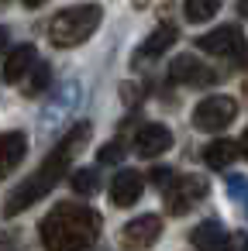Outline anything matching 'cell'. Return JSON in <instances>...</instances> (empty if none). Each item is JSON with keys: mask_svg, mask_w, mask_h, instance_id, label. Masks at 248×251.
<instances>
[{"mask_svg": "<svg viewBox=\"0 0 248 251\" xmlns=\"http://www.w3.org/2000/svg\"><path fill=\"white\" fill-rule=\"evenodd\" d=\"M25 4H28V7H42V4H45V0H25Z\"/></svg>", "mask_w": 248, "mask_h": 251, "instance_id": "cell-24", "label": "cell"}, {"mask_svg": "<svg viewBox=\"0 0 248 251\" xmlns=\"http://www.w3.org/2000/svg\"><path fill=\"white\" fill-rule=\"evenodd\" d=\"M176 42V28L172 25H159L148 38H145V45H141V52H138V59H159V55H165L169 52V45Z\"/></svg>", "mask_w": 248, "mask_h": 251, "instance_id": "cell-13", "label": "cell"}, {"mask_svg": "<svg viewBox=\"0 0 248 251\" xmlns=\"http://www.w3.org/2000/svg\"><path fill=\"white\" fill-rule=\"evenodd\" d=\"M159 234H162V220H159L155 213H145V217H135V220L124 227L121 244H124V248H148V244L159 241Z\"/></svg>", "mask_w": 248, "mask_h": 251, "instance_id": "cell-8", "label": "cell"}, {"mask_svg": "<svg viewBox=\"0 0 248 251\" xmlns=\"http://www.w3.org/2000/svg\"><path fill=\"white\" fill-rule=\"evenodd\" d=\"M104 21V7L100 4H80V7H66L52 18L49 25V38L52 45L59 49H73V45H83Z\"/></svg>", "mask_w": 248, "mask_h": 251, "instance_id": "cell-3", "label": "cell"}, {"mask_svg": "<svg viewBox=\"0 0 248 251\" xmlns=\"http://www.w3.org/2000/svg\"><path fill=\"white\" fill-rule=\"evenodd\" d=\"M217 7H220V0H186V21H193V25H203V21H210L214 14H217Z\"/></svg>", "mask_w": 248, "mask_h": 251, "instance_id": "cell-16", "label": "cell"}, {"mask_svg": "<svg viewBox=\"0 0 248 251\" xmlns=\"http://www.w3.org/2000/svg\"><path fill=\"white\" fill-rule=\"evenodd\" d=\"M69 182H73V193H80V196H93L100 189V176L93 169H76Z\"/></svg>", "mask_w": 248, "mask_h": 251, "instance_id": "cell-17", "label": "cell"}, {"mask_svg": "<svg viewBox=\"0 0 248 251\" xmlns=\"http://www.w3.org/2000/svg\"><path fill=\"white\" fill-rule=\"evenodd\" d=\"M7 35H11L7 28H0V52H4V49H7Z\"/></svg>", "mask_w": 248, "mask_h": 251, "instance_id": "cell-21", "label": "cell"}, {"mask_svg": "<svg viewBox=\"0 0 248 251\" xmlns=\"http://www.w3.org/2000/svg\"><path fill=\"white\" fill-rule=\"evenodd\" d=\"M190 244H196V248H224L227 234H224V227L217 220H203V224H196L190 230Z\"/></svg>", "mask_w": 248, "mask_h": 251, "instance_id": "cell-15", "label": "cell"}, {"mask_svg": "<svg viewBox=\"0 0 248 251\" xmlns=\"http://www.w3.org/2000/svg\"><path fill=\"white\" fill-rule=\"evenodd\" d=\"M31 69H35V45H18L7 55V62H4V79L7 83H21V76L31 73Z\"/></svg>", "mask_w": 248, "mask_h": 251, "instance_id": "cell-12", "label": "cell"}, {"mask_svg": "<svg viewBox=\"0 0 248 251\" xmlns=\"http://www.w3.org/2000/svg\"><path fill=\"white\" fill-rule=\"evenodd\" d=\"M172 148V131L165 127V124H145V127H138V134H135V151L141 155V158H159L162 151H169Z\"/></svg>", "mask_w": 248, "mask_h": 251, "instance_id": "cell-7", "label": "cell"}, {"mask_svg": "<svg viewBox=\"0 0 248 251\" xmlns=\"http://www.w3.org/2000/svg\"><path fill=\"white\" fill-rule=\"evenodd\" d=\"M238 117L234 97H207L193 107V127L196 131H224Z\"/></svg>", "mask_w": 248, "mask_h": 251, "instance_id": "cell-4", "label": "cell"}, {"mask_svg": "<svg viewBox=\"0 0 248 251\" xmlns=\"http://www.w3.org/2000/svg\"><path fill=\"white\" fill-rule=\"evenodd\" d=\"M28 155V138L21 131H0V179H7Z\"/></svg>", "mask_w": 248, "mask_h": 251, "instance_id": "cell-9", "label": "cell"}, {"mask_svg": "<svg viewBox=\"0 0 248 251\" xmlns=\"http://www.w3.org/2000/svg\"><path fill=\"white\" fill-rule=\"evenodd\" d=\"M238 145H241V155H245V158H248V131H245V138H241V141H238Z\"/></svg>", "mask_w": 248, "mask_h": 251, "instance_id": "cell-22", "label": "cell"}, {"mask_svg": "<svg viewBox=\"0 0 248 251\" xmlns=\"http://www.w3.org/2000/svg\"><path fill=\"white\" fill-rule=\"evenodd\" d=\"M100 237V213L83 203H59L42 220V244L49 248H90Z\"/></svg>", "mask_w": 248, "mask_h": 251, "instance_id": "cell-2", "label": "cell"}, {"mask_svg": "<svg viewBox=\"0 0 248 251\" xmlns=\"http://www.w3.org/2000/svg\"><path fill=\"white\" fill-rule=\"evenodd\" d=\"M152 182L165 189V186L172 182V169H162V165H159V169H152Z\"/></svg>", "mask_w": 248, "mask_h": 251, "instance_id": "cell-20", "label": "cell"}, {"mask_svg": "<svg viewBox=\"0 0 248 251\" xmlns=\"http://www.w3.org/2000/svg\"><path fill=\"white\" fill-rule=\"evenodd\" d=\"M141 189H145V179L135 169H124L110 182V200H114V206H135L141 200Z\"/></svg>", "mask_w": 248, "mask_h": 251, "instance_id": "cell-10", "label": "cell"}, {"mask_svg": "<svg viewBox=\"0 0 248 251\" xmlns=\"http://www.w3.org/2000/svg\"><path fill=\"white\" fill-rule=\"evenodd\" d=\"M90 138V124H76L59 145H55V151L38 165V172L35 176H28L11 196H7V203H4V217H18L21 210H28L31 203H38V200H45L55 186H59V179H62V172L69 169V162H73V155L83 148V141Z\"/></svg>", "mask_w": 248, "mask_h": 251, "instance_id": "cell-1", "label": "cell"}, {"mask_svg": "<svg viewBox=\"0 0 248 251\" xmlns=\"http://www.w3.org/2000/svg\"><path fill=\"white\" fill-rule=\"evenodd\" d=\"M241 155V148H238V141H227V138H217V141H210L207 145V151H203V162L210 165V169H227L234 158Z\"/></svg>", "mask_w": 248, "mask_h": 251, "instance_id": "cell-14", "label": "cell"}, {"mask_svg": "<svg viewBox=\"0 0 248 251\" xmlns=\"http://www.w3.org/2000/svg\"><path fill=\"white\" fill-rule=\"evenodd\" d=\"M49 83H52V69L45 66V62H35V73H31V83H28V97H38V93H45L49 90Z\"/></svg>", "mask_w": 248, "mask_h": 251, "instance_id": "cell-18", "label": "cell"}, {"mask_svg": "<svg viewBox=\"0 0 248 251\" xmlns=\"http://www.w3.org/2000/svg\"><path fill=\"white\" fill-rule=\"evenodd\" d=\"M97 158H100V165H114V162L124 158V145H121V141H107V145L97 151Z\"/></svg>", "mask_w": 248, "mask_h": 251, "instance_id": "cell-19", "label": "cell"}, {"mask_svg": "<svg viewBox=\"0 0 248 251\" xmlns=\"http://www.w3.org/2000/svg\"><path fill=\"white\" fill-rule=\"evenodd\" d=\"M238 4H241V7H238V11H241V14H245V18H248V0H238Z\"/></svg>", "mask_w": 248, "mask_h": 251, "instance_id": "cell-23", "label": "cell"}, {"mask_svg": "<svg viewBox=\"0 0 248 251\" xmlns=\"http://www.w3.org/2000/svg\"><path fill=\"white\" fill-rule=\"evenodd\" d=\"M196 49L210 52V55H241L245 52V35H241L238 25H224V28H214V31L200 35Z\"/></svg>", "mask_w": 248, "mask_h": 251, "instance_id": "cell-6", "label": "cell"}, {"mask_svg": "<svg viewBox=\"0 0 248 251\" xmlns=\"http://www.w3.org/2000/svg\"><path fill=\"white\" fill-rule=\"evenodd\" d=\"M203 193H207V182H203V179H196V176L176 179V176H172V182L165 186V210H169L172 217H183Z\"/></svg>", "mask_w": 248, "mask_h": 251, "instance_id": "cell-5", "label": "cell"}, {"mask_svg": "<svg viewBox=\"0 0 248 251\" xmlns=\"http://www.w3.org/2000/svg\"><path fill=\"white\" fill-rule=\"evenodd\" d=\"M169 79H172V83H210L214 73L203 69L193 55H176V59L169 62Z\"/></svg>", "mask_w": 248, "mask_h": 251, "instance_id": "cell-11", "label": "cell"}]
</instances>
